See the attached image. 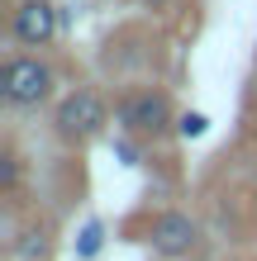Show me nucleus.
I'll return each mask as SVG.
<instances>
[{"label": "nucleus", "instance_id": "nucleus-1", "mask_svg": "<svg viewBox=\"0 0 257 261\" xmlns=\"http://www.w3.org/2000/svg\"><path fill=\"white\" fill-rule=\"evenodd\" d=\"M110 119H114V105L105 100V90L77 86V90H67V95L57 100V110H53V133L62 138L67 147H86V143H96V138L110 128Z\"/></svg>", "mask_w": 257, "mask_h": 261}, {"label": "nucleus", "instance_id": "nucleus-2", "mask_svg": "<svg viewBox=\"0 0 257 261\" xmlns=\"http://www.w3.org/2000/svg\"><path fill=\"white\" fill-rule=\"evenodd\" d=\"M57 95V71L38 53H10L0 62V100L5 110H38Z\"/></svg>", "mask_w": 257, "mask_h": 261}, {"label": "nucleus", "instance_id": "nucleus-3", "mask_svg": "<svg viewBox=\"0 0 257 261\" xmlns=\"http://www.w3.org/2000/svg\"><path fill=\"white\" fill-rule=\"evenodd\" d=\"M114 128L129 138H162L176 128L172 95L162 86H129L124 95H114Z\"/></svg>", "mask_w": 257, "mask_h": 261}, {"label": "nucleus", "instance_id": "nucleus-4", "mask_svg": "<svg viewBox=\"0 0 257 261\" xmlns=\"http://www.w3.org/2000/svg\"><path fill=\"white\" fill-rule=\"evenodd\" d=\"M148 247L162 261H181L200 247V219H191L186 209H162L153 223H148Z\"/></svg>", "mask_w": 257, "mask_h": 261}, {"label": "nucleus", "instance_id": "nucleus-5", "mask_svg": "<svg viewBox=\"0 0 257 261\" xmlns=\"http://www.w3.org/2000/svg\"><path fill=\"white\" fill-rule=\"evenodd\" d=\"M10 38L19 43V48H53L57 38V10L53 0H14L10 5Z\"/></svg>", "mask_w": 257, "mask_h": 261}, {"label": "nucleus", "instance_id": "nucleus-6", "mask_svg": "<svg viewBox=\"0 0 257 261\" xmlns=\"http://www.w3.org/2000/svg\"><path fill=\"white\" fill-rule=\"evenodd\" d=\"M10 247H14L19 261H48V252H53V228L48 223H34L24 238H10Z\"/></svg>", "mask_w": 257, "mask_h": 261}, {"label": "nucleus", "instance_id": "nucleus-7", "mask_svg": "<svg viewBox=\"0 0 257 261\" xmlns=\"http://www.w3.org/2000/svg\"><path fill=\"white\" fill-rule=\"evenodd\" d=\"M19 176H24L19 152H14V147H5V152H0V190H5V195H14V190H19Z\"/></svg>", "mask_w": 257, "mask_h": 261}, {"label": "nucleus", "instance_id": "nucleus-8", "mask_svg": "<svg viewBox=\"0 0 257 261\" xmlns=\"http://www.w3.org/2000/svg\"><path fill=\"white\" fill-rule=\"evenodd\" d=\"M100 247H105V228L90 219V223L81 228V238H77V256H81V261H96V256H100Z\"/></svg>", "mask_w": 257, "mask_h": 261}, {"label": "nucleus", "instance_id": "nucleus-9", "mask_svg": "<svg viewBox=\"0 0 257 261\" xmlns=\"http://www.w3.org/2000/svg\"><path fill=\"white\" fill-rule=\"evenodd\" d=\"M205 128H209V119L200 114V110H186V114H176V138H205Z\"/></svg>", "mask_w": 257, "mask_h": 261}, {"label": "nucleus", "instance_id": "nucleus-10", "mask_svg": "<svg viewBox=\"0 0 257 261\" xmlns=\"http://www.w3.org/2000/svg\"><path fill=\"white\" fill-rule=\"evenodd\" d=\"M114 157L124 162V166H138V147L129 143V133H124V138H119V143H114Z\"/></svg>", "mask_w": 257, "mask_h": 261}]
</instances>
